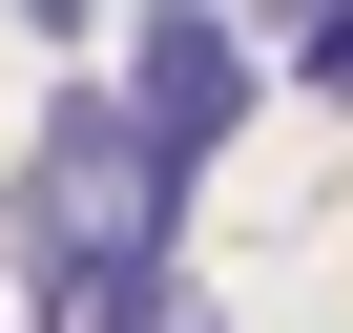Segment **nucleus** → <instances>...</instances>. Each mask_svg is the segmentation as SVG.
<instances>
[{
    "mask_svg": "<svg viewBox=\"0 0 353 333\" xmlns=\"http://www.w3.org/2000/svg\"><path fill=\"white\" fill-rule=\"evenodd\" d=\"M21 229L63 250V312H104V292H145L166 250H188V188L145 166V125H125V104H63V125L21 146Z\"/></svg>",
    "mask_w": 353,
    "mask_h": 333,
    "instance_id": "1",
    "label": "nucleus"
},
{
    "mask_svg": "<svg viewBox=\"0 0 353 333\" xmlns=\"http://www.w3.org/2000/svg\"><path fill=\"white\" fill-rule=\"evenodd\" d=\"M125 125H145L166 188H208V146L250 125V21H229V0H145V21H125Z\"/></svg>",
    "mask_w": 353,
    "mask_h": 333,
    "instance_id": "2",
    "label": "nucleus"
},
{
    "mask_svg": "<svg viewBox=\"0 0 353 333\" xmlns=\"http://www.w3.org/2000/svg\"><path fill=\"white\" fill-rule=\"evenodd\" d=\"M270 21H312V84L353 104V0H270Z\"/></svg>",
    "mask_w": 353,
    "mask_h": 333,
    "instance_id": "3",
    "label": "nucleus"
}]
</instances>
